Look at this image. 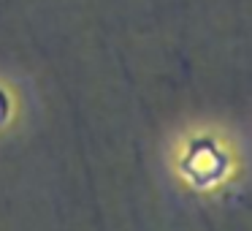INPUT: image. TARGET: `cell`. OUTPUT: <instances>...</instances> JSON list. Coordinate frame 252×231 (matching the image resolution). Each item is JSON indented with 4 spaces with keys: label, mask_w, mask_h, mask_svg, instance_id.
Instances as JSON below:
<instances>
[{
    "label": "cell",
    "mask_w": 252,
    "mask_h": 231,
    "mask_svg": "<svg viewBox=\"0 0 252 231\" xmlns=\"http://www.w3.org/2000/svg\"><path fill=\"white\" fill-rule=\"evenodd\" d=\"M6 117H8V101H6V95L0 93V125L6 122Z\"/></svg>",
    "instance_id": "2"
},
{
    "label": "cell",
    "mask_w": 252,
    "mask_h": 231,
    "mask_svg": "<svg viewBox=\"0 0 252 231\" xmlns=\"http://www.w3.org/2000/svg\"><path fill=\"white\" fill-rule=\"evenodd\" d=\"M185 171L195 185L206 188L222 180V174L228 171V158L212 144H198V147H192L190 158L185 160Z\"/></svg>",
    "instance_id": "1"
}]
</instances>
